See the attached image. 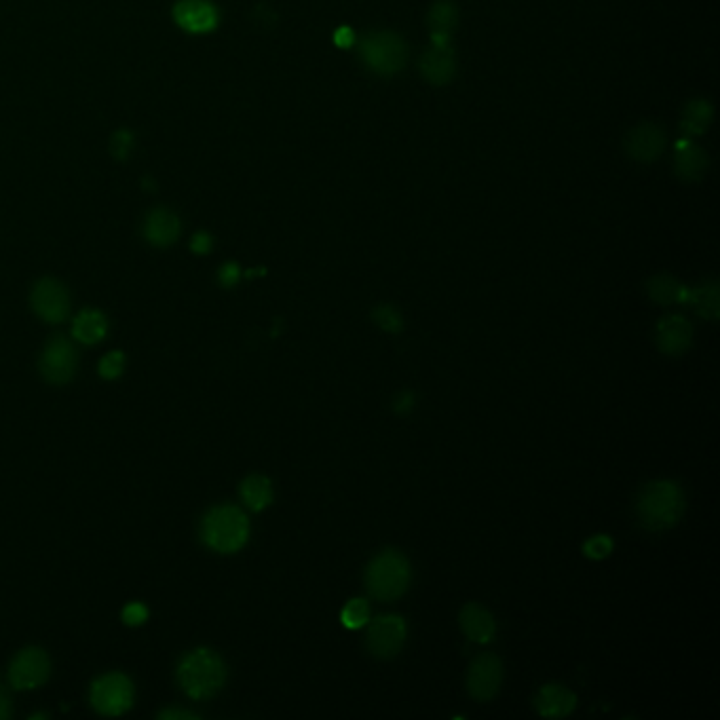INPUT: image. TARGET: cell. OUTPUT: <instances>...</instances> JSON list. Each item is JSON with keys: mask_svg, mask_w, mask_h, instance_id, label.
I'll return each instance as SVG.
<instances>
[{"mask_svg": "<svg viewBox=\"0 0 720 720\" xmlns=\"http://www.w3.org/2000/svg\"><path fill=\"white\" fill-rule=\"evenodd\" d=\"M125 370V355L121 351H112L108 353L102 362H100V376L106 378V381H115Z\"/></svg>", "mask_w": 720, "mask_h": 720, "instance_id": "obj_29", "label": "cell"}, {"mask_svg": "<svg viewBox=\"0 0 720 720\" xmlns=\"http://www.w3.org/2000/svg\"><path fill=\"white\" fill-rule=\"evenodd\" d=\"M714 119V108L708 100H693L687 104L685 112H682V136L685 138H695L706 134L708 127L712 125Z\"/></svg>", "mask_w": 720, "mask_h": 720, "instance_id": "obj_22", "label": "cell"}, {"mask_svg": "<svg viewBox=\"0 0 720 720\" xmlns=\"http://www.w3.org/2000/svg\"><path fill=\"white\" fill-rule=\"evenodd\" d=\"M241 499L252 511H262L273 503V486L271 480L264 476H250L241 482Z\"/></svg>", "mask_w": 720, "mask_h": 720, "instance_id": "obj_24", "label": "cell"}, {"mask_svg": "<svg viewBox=\"0 0 720 720\" xmlns=\"http://www.w3.org/2000/svg\"><path fill=\"white\" fill-rule=\"evenodd\" d=\"M218 279H220V283L224 288H233V286H237L239 279H241V271H239V267L235 262H226L224 267L220 269V273H218Z\"/></svg>", "mask_w": 720, "mask_h": 720, "instance_id": "obj_32", "label": "cell"}, {"mask_svg": "<svg viewBox=\"0 0 720 720\" xmlns=\"http://www.w3.org/2000/svg\"><path fill=\"white\" fill-rule=\"evenodd\" d=\"M89 701L102 716H121L134 704V685L125 674H104L91 685Z\"/></svg>", "mask_w": 720, "mask_h": 720, "instance_id": "obj_6", "label": "cell"}, {"mask_svg": "<svg viewBox=\"0 0 720 720\" xmlns=\"http://www.w3.org/2000/svg\"><path fill=\"white\" fill-rule=\"evenodd\" d=\"M372 319L374 324L389 332V334H397L402 328H404V321H402V315L400 311H397L395 307L391 305H378L374 311H372Z\"/></svg>", "mask_w": 720, "mask_h": 720, "instance_id": "obj_27", "label": "cell"}, {"mask_svg": "<svg viewBox=\"0 0 720 720\" xmlns=\"http://www.w3.org/2000/svg\"><path fill=\"white\" fill-rule=\"evenodd\" d=\"M710 159L704 148L691 144L687 138L678 140L676 144V157H674V172L680 180L697 182L708 174Z\"/></svg>", "mask_w": 720, "mask_h": 720, "instance_id": "obj_16", "label": "cell"}, {"mask_svg": "<svg viewBox=\"0 0 720 720\" xmlns=\"http://www.w3.org/2000/svg\"><path fill=\"white\" fill-rule=\"evenodd\" d=\"M32 309L49 324H62L70 313V294L55 279H41L32 290Z\"/></svg>", "mask_w": 720, "mask_h": 720, "instance_id": "obj_11", "label": "cell"}, {"mask_svg": "<svg viewBox=\"0 0 720 720\" xmlns=\"http://www.w3.org/2000/svg\"><path fill=\"white\" fill-rule=\"evenodd\" d=\"M366 644L376 659H391L402 651L408 628L400 615H383L366 623Z\"/></svg>", "mask_w": 720, "mask_h": 720, "instance_id": "obj_7", "label": "cell"}, {"mask_svg": "<svg viewBox=\"0 0 720 720\" xmlns=\"http://www.w3.org/2000/svg\"><path fill=\"white\" fill-rule=\"evenodd\" d=\"M178 682L193 699L214 697L226 682V666L212 649H195L186 653L178 666Z\"/></svg>", "mask_w": 720, "mask_h": 720, "instance_id": "obj_2", "label": "cell"}, {"mask_svg": "<svg viewBox=\"0 0 720 720\" xmlns=\"http://www.w3.org/2000/svg\"><path fill=\"white\" fill-rule=\"evenodd\" d=\"M115 142L119 144V148H117V155H119V157H125V153H127V144H131V138H129L127 134H119V136L115 138Z\"/></svg>", "mask_w": 720, "mask_h": 720, "instance_id": "obj_37", "label": "cell"}, {"mask_svg": "<svg viewBox=\"0 0 720 720\" xmlns=\"http://www.w3.org/2000/svg\"><path fill=\"white\" fill-rule=\"evenodd\" d=\"M108 332V321L102 311L87 309L72 324V336L83 345H98Z\"/></svg>", "mask_w": 720, "mask_h": 720, "instance_id": "obj_21", "label": "cell"}, {"mask_svg": "<svg viewBox=\"0 0 720 720\" xmlns=\"http://www.w3.org/2000/svg\"><path fill=\"white\" fill-rule=\"evenodd\" d=\"M459 623H461L463 634L478 644L490 642L497 634L495 617H492L490 611H486L484 606H480L476 602L463 606L461 615H459Z\"/></svg>", "mask_w": 720, "mask_h": 720, "instance_id": "obj_17", "label": "cell"}, {"mask_svg": "<svg viewBox=\"0 0 720 720\" xmlns=\"http://www.w3.org/2000/svg\"><path fill=\"white\" fill-rule=\"evenodd\" d=\"M205 545L218 554H235L248 543L250 520L235 505H218L205 514L201 522Z\"/></svg>", "mask_w": 720, "mask_h": 720, "instance_id": "obj_3", "label": "cell"}, {"mask_svg": "<svg viewBox=\"0 0 720 720\" xmlns=\"http://www.w3.org/2000/svg\"><path fill=\"white\" fill-rule=\"evenodd\" d=\"M121 617H123V623H127V625H142L148 619V609L142 602H131L125 606Z\"/></svg>", "mask_w": 720, "mask_h": 720, "instance_id": "obj_30", "label": "cell"}, {"mask_svg": "<svg viewBox=\"0 0 720 720\" xmlns=\"http://www.w3.org/2000/svg\"><path fill=\"white\" fill-rule=\"evenodd\" d=\"M49 672H51L49 655L39 647H30L15 655L9 668V680L15 689L30 691L45 685Z\"/></svg>", "mask_w": 720, "mask_h": 720, "instance_id": "obj_9", "label": "cell"}, {"mask_svg": "<svg viewBox=\"0 0 720 720\" xmlns=\"http://www.w3.org/2000/svg\"><path fill=\"white\" fill-rule=\"evenodd\" d=\"M161 720H176V718H182V720H195L197 714L193 712H186V710H165L159 714Z\"/></svg>", "mask_w": 720, "mask_h": 720, "instance_id": "obj_35", "label": "cell"}, {"mask_svg": "<svg viewBox=\"0 0 720 720\" xmlns=\"http://www.w3.org/2000/svg\"><path fill=\"white\" fill-rule=\"evenodd\" d=\"M191 250H193L195 254H207V252L212 250V237L207 235V233H197V235L193 237V241H191Z\"/></svg>", "mask_w": 720, "mask_h": 720, "instance_id": "obj_34", "label": "cell"}, {"mask_svg": "<svg viewBox=\"0 0 720 720\" xmlns=\"http://www.w3.org/2000/svg\"><path fill=\"white\" fill-rule=\"evenodd\" d=\"M359 58L376 77H395L410 58V49L400 34L376 30L359 41Z\"/></svg>", "mask_w": 720, "mask_h": 720, "instance_id": "obj_5", "label": "cell"}, {"mask_svg": "<svg viewBox=\"0 0 720 720\" xmlns=\"http://www.w3.org/2000/svg\"><path fill=\"white\" fill-rule=\"evenodd\" d=\"M636 511L644 528L661 533V530L676 526L682 518L685 495H682V488L672 480L649 482L640 490Z\"/></svg>", "mask_w": 720, "mask_h": 720, "instance_id": "obj_1", "label": "cell"}, {"mask_svg": "<svg viewBox=\"0 0 720 720\" xmlns=\"http://www.w3.org/2000/svg\"><path fill=\"white\" fill-rule=\"evenodd\" d=\"M623 144L630 159L638 163H653L663 155V150H666L668 136L663 127L655 123H640L628 131Z\"/></svg>", "mask_w": 720, "mask_h": 720, "instance_id": "obj_12", "label": "cell"}, {"mask_svg": "<svg viewBox=\"0 0 720 720\" xmlns=\"http://www.w3.org/2000/svg\"><path fill=\"white\" fill-rule=\"evenodd\" d=\"M655 340L663 355L678 357L691 349L693 328L682 315H666L657 324Z\"/></svg>", "mask_w": 720, "mask_h": 720, "instance_id": "obj_13", "label": "cell"}, {"mask_svg": "<svg viewBox=\"0 0 720 720\" xmlns=\"http://www.w3.org/2000/svg\"><path fill=\"white\" fill-rule=\"evenodd\" d=\"M689 305L701 315L710 321H716L720 315V292H718V283L716 281H706L701 283L697 288H689V296H687Z\"/></svg>", "mask_w": 720, "mask_h": 720, "instance_id": "obj_23", "label": "cell"}, {"mask_svg": "<svg viewBox=\"0 0 720 720\" xmlns=\"http://www.w3.org/2000/svg\"><path fill=\"white\" fill-rule=\"evenodd\" d=\"M340 621H343L345 628L359 630L370 621V606L364 598H355L345 604L343 613H340Z\"/></svg>", "mask_w": 720, "mask_h": 720, "instance_id": "obj_26", "label": "cell"}, {"mask_svg": "<svg viewBox=\"0 0 720 720\" xmlns=\"http://www.w3.org/2000/svg\"><path fill=\"white\" fill-rule=\"evenodd\" d=\"M412 579L410 562L397 549H385L376 554L366 568V587L372 598L391 602L406 594Z\"/></svg>", "mask_w": 720, "mask_h": 720, "instance_id": "obj_4", "label": "cell"}, {"mask_svg": "<svg viewBox=\"0 0 720 720\" xmlns=\"http://www.w3.org/2000/svg\"><path fill=\"white\" fill-rule=\"evenodd\" d=\"M427 26L431 34H446L450 36L454 28L459 26V9L450 0H438L427 13Z\"/></svg>", "mask_w": 720, "mask_h": 720, "instance_id": "obj_25", "label": "cell"}, {"mask_svg": "<svg viewBox=\"0 0 720 720\" xmlns=\"http://www.w3.org/2000/svg\"><path fill=\"white\" fill-rule=\"evenodd\" d=\"M414 406H416V395H414V393L404 391V393H400V395H395L393 410H395L397 414H410Z\"/></svg>", "mask_w": 720, "mask_h": 720, "instance_id": "obj_33", "label": "cell"}, {"mask_svg": "<svg viewBox=\"0 0 720 720\" xmlns=\"http://www.w3.org/2000/svg\"><path fill=\"white\" fill-rule=\"evenodd\" d=\"M613 552V539L606 535H594L583 543V554L592 560H604Z\"/></svg>", "mask_w": 720, "mask_h": 720, "instance_id": "obj_28", "label": "cell"}, {"mask_svg": "<svg viewBox=\"0 0 720 720\" xmlns=\"http://www.w3.org/2000/svg\"><path fill=\"white\" fill-rule=\"evenodd\" d=\"M11 716V699L7 697L5 691H0V720H5Z\"/></svg>", "mask_w": 720, "mask_h": 720, "instance_id": "obj_36", "label": "cell"}, {"mask_svg": "<svg viewBox=\"0 0 720 720\" xmlns=\"http://www.w3.org/2000/svg\"><path fill=\"white\" fill-rule=\"evenodd\" d=\"M332 41L338 49H351L355 45V30L351 26H340L334 30Z\"/></svg>", "mask_w": 720, "mask_h": 720, "instance_id": "obj_31", "label": "cell"}, {"mask_svg": "<svg viewBox=\"0 0 720 720\" xmlns=\"http://www.w3.org/2000/svg\"><path fill=\"white\" fill-rule=\"evenodd\" d=\"M421 74L423 79L433 85V87H444L448 85L454 74H457V58H454L452 45H433L429 49H425L423 58H421Z\"/></svg>", "mask_w": 720, "mask_h": 720, "instance_id": "obj_14", "label": "cell"}, {"mask_svg": "<svg viewBox=\"0 0 720 720\" xmlns=\"http://www.w3.org/2000/svg\"><path fill=\"white\" fill-rule=\"evenodd\" d=\"M647 292L653 302L657 305H687L689 288L682 286V283L672 275H655L647 281Z\"/></svg>", "mask_w": 720, "mask_h": 720, "instance_id": "obj_20", "label": "cell"}, {"mask_svg": "<svg viewBox=\"0 0 720 720\" xmlns=\"http://www.w3.org/2000/svg\"><path fill=\"white\" fill-rule=\"evenodd\" d=\"M535 708L545 718H564L577 708V697L562 685H545L535 697Z\"/></svg>", "mask_w": 720, "mask_h": 720, "instance_id": "obj_18", "label": "cell"}, {"mask_svg": "<svg viewBox=\"0 0 720 720\" xmlns=\"http://www.w3.org/2000/svg\"><path fill=\"white\" fill-rule=\"evenodd\" d=\"M503 663L497 655L482 653L471 661L467 674V691L473 699L488 701L501 689Z\"/></svg>", "mask_w": 720, "mask_h": 720, "instance_id": "obj_10", "label": "cell"}, {"mask_svg": "<svg viewBox=\"0 0 720 720\" xmlns=\"http://www.w3.org/2000/svg\"><path fill=\"white\" fill-rule=\"evenodd\" d=\"M77 366L79 355L70 340L64 336L51 338L39 362L45 381H49L51 385H66L72 381L74 374H77Z\"/></svg>", "mask_w": 720, "mask_h": 720, "instance_id": "obj_8", "label": "cell"}, {"mask_svg": "<svg viewBox=\"0 0 720 720\" xmlns=\"http://www.w3.org/2000/svg\"><path fill=\"white\" fill-rule=\"evenodd\" d=\"M174 20L186 32L205 34L218 26V9L210 0H180L174 7Z\"/></svg>", "mask_w": 720, "mask_h": 720, "instance_id": "obj_15", "label": "cell"}, {"mask_svg": "<svg viewBox=\"0 0 720 720\" xmlns=\"http://www.w3.org/2000/svg\"><path fill=\"white\" fill-rule=\"evenodd\" d=\"M144 237L157 248H167L180 237V220L169 210H153L144 220Z\"/></svg>", "mask_w": 720, "mask_h": 720, "instance_id": "obj_19", "label": "cell"}]
</instances>
